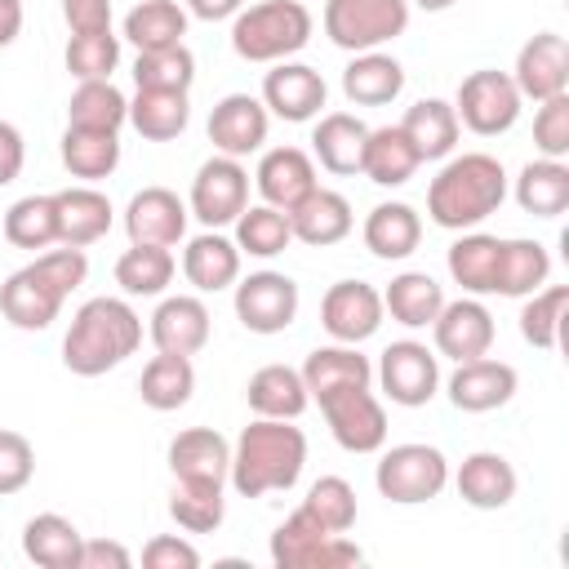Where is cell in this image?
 <instances>
[{
	"instance_id": "6da1fadb",
	"label": "cell",
	"mask_w": 569,
	"mask_h": 569,
	"mask_svg": "<svg viewBox=\"0 0 569 569\" xmlns=\"http://www.w3.org/2000/svg\"><path fill=\"white\" fill-rule=\"evenodd\" d=\"M307 467V436L293 418H253L231 445V489L240 498H262L276 489H293Z\"/></svg>"
},
{
	"instance_id": "7a4b0ae2",
	"label": "cell",
	"mask_w": 569,
	"mask_h": 569,
	"mask_svg": "<svg viewBox=\"0 0 569 569\" xmlns=\"http://www.w3.org/2000/svg\"><path fill=\"white\" fill-rule=\"evenodd\" d=\"M89 276V258L84 249H44L36 253V262L18 267L4 284H0V311L13 329H49L62 311V302L71 298V289H80Z\"/></svg>"
},
{
	"instance_id": "3957f363",
	"label": "cell",
	"mask_w": 569,
	"mask_h": 569,
	"mask_svg": "<svg viewBox=\"0 0 569 569\" xmlns=\"http://www.w3.org/2000/svg\"><path fill=\"white\" fill-rule=\"evenodd\" d=\"M507 200V169L489 151H462L440 164L427 187V213L445 231H471Z\"/></svg>"
},
{
	"instance_id": "277c9868",
	"label": "cell",
	"mask_w": 569,
	"mask_h": 569,
	"mask_svg": "<svg viewBox=\"0 0 569 569\" xmlns=\"http://www.w3.org/2000/svg\"><path fill=\"white\" fill-rule=\"evenodd\" d=\"M142 342V316L124 298H89L62 338V365L76 378H98L124 365Z\"/></svg>"
},
{
	"instance_id": "5b68a950",
	"label": "cell",
	"mask_w": 569,
	"mask_h": 569,
	"mask_svg": "<svg viewBox=\"0 0 569 569\" xmlns=\"http://www.w3.org/2000/svg\"><path fill=\"white\" fill-rule=\"evenodd\" d=\"M311 40V13L302 0H258L231 18V49L244 62H284Z\"/></svg>"
},
{
	"instance_id": "8992f818",
	"label": "cell",
	"mask_w": 569,
	"mask_h": 569,
	"mask_svg": "<svg viewBox=\"0 0 569 569\" xmlns=\"http://www.w3.org/2000/svg\"><path fill=\"white\" fill-rule=\"evenodd\" d=\"M356 560H360V547L347 533L325 529L307 507H298L271 533V565L276 569H347Z\"/></svg>"
},
{
	"instance_id": "52a82bcc",
	"label": "cell",
	"mask_w": 569,
	"mask_h": 569,
	"mask_svg": "<svg viewBox=\"0 0 569 569\" xmlns=\"http://www.w3.org/2000/svg\"><path fill=\"white\" fill-rule=\"evenodd\" d=\"M409 0H325V36L347 53L382 49L405 36Z\"/></svg>"
},
{
	"instance_id": "ba28073f",
	"label": "cell",
	"mask_w": 569,
	"mask_h": 569,
	"mask_svg": "<svg viewBox=\"0 0 569 569\" xmlns=\"http://www.w3.org/2000/svg\"><path fill=\"white\" fill-rule=\"evenodd\" d=\"M373 485L387 502L413 507V502H431L440 498V489L449 485V462L436 445H391L378 458Z\"/></svg>"
},
{
	"instance_id": "9c48e42d",
	"label": "cell",
	"mask_w": 569,
	"mask_h": 569,
	"mask_svg": "<svg viewBox=\"0 0 569 569\" xmlns=\"http://www.w3.org/2000/svg\"><path fill=\"white\" fill-rule=\"evenodd\" d=\"M520 102H525V98H520L511 71L480 67V71H471V76L458 84L453 116H458V124H467L471 133L498 138V133H507V129L520 120Z\"/></svg>"
},
{
	"instance_id": "30bf717a",
	"label": "cell",
	"mask_w": 569,
	"mask_h": 569,
	"mask_svg": "<svg viewBox=\"0 0 569 569\" xmlns=\"http://www.w3.org/2000/svg\"><path fill=\"white\" fill-rule=\"evenodd\" d=\"M316 405L329 422V436L347 453H378L387 445V409L369 387H338Z\"/></svg>"
},
{
	"instance_id": "8fae6325",
	"label": "cell",
	"mask_w": 569,
	"mask_h": 569,
	"mask_svg": "<svg viewBox=\"0 0 569 569\" xmlns=\"http://www.w3.org/2000/svg\"><path fill=\"white\" fill-rule=\"evenodd\" d=\"M378 387L391 405H405V409H418L436 396L440 387V360L436 351H427V342H413V338H400L391 342L382 356H378Z\"/></svg>"
},
{
	"instance_id": "7c38bea8",
	"label": "cell",
	"mask_w": 569,
	"mask_h": 569,
	"mask_svg": "<svg viewBox=\"0 0 569 569\" xmlns=\"http://www.w3.org/2000/svg\"><path fill=\"white\" fill-rule=\"evenodd\" d=\"M244 204H249V173H244L240 160L213 156V160H204V164L196 169L187 209H191L209 231L236 222V218L244 213Z\"/></svg>"
},
{
	"instance_id": "4fadbf2b",
	"label": "cell",
	"mask_w": 569,
	"mask_h": 569,
	"mask_svg": "<svg viewBox=\"0 0 569 569\" xmlns=\"http://www.w3.org/2000/svg\"><path fill=\"white\" fill-rule=\"evenodd\" d=\"M298 284L284 271H253L236 284V320L249 333H284L298 320Z\"/></svg>"
},
{
	"instance_id": "5bb4252c",
	"label": "cell",
	"mask_w": 569,
	"mask_h": 569,
	"mask_svg": "<svg viewBox=\"0 0 569 569\" xmlns=\"http://www.w3.org/2000/svg\"><path fill=\"white\" fill-rule=\"evenodd\" d=\"M382 293L365 280H338L329 284V293L320 298V325L333 342H365L378 333L382 325Z\"/></svg>"
},
{
	"instance_id": "9a60e30c",
	"label": "cell",
	"mask_w": 569,
	"mask_h": 569,
	"mask_svg": "<svg viewBox=\"0 0 569 569\" xmlns=\"http://www.w3.org/2000/svg\"><path fill=\"white\" fill-rule=\"evenodd\" d=\"M267 129H271V111L253 93H227L209 111V142H213L218 156H231V160H244V156L262 151Z\"/></svg>"
},
{
	"instance_id": "2e32d148",
	"label": "cell",
	"mask_w": 569,
	"mask_h": 569,
	"mask_svg": "<svg viewBox=\"0 0 569 569\" xmlns=\"http://www.w3.org/2000/svg\"><path fill=\"white\" fill-rule=\"evenodd\" d=\"M511 80L520 89V98H556V93H569V44L560 31H538L520 44L516 53V67H511Z\"/></svg>"
},
{
	"instance_id": "e0dca14e",
	"label": "cell",
	"mask_w": 569,
	"mask_h": 569,
	"mask_svg": "<svg viewBox=\"0 0 569 569\" xmlns=\"http://www.w3.org/2000/svg\"><path fill=\"white\" fill-rule=\"evenodd\" d=\"M325 98H329V84H325V76L316 71V67H307V62H276L271 71H267V80H262V107L271 111V116H280V120H289V124H302V120H316L320 116V107H325Z\"/></svg>"
},
{
	"instance_id": "ac0fdd59",
	"label": "cell",
	"mask_w": 569,
	"mask_h": 569,
	"mask_svg": "<svg viewBox=\"0 0 569 569\" xmlns=\"http://www.w3.org/2000/svg\"><path fill=\"white\" fill-rule=\"evenodd\" d=\"M520 378L507 360H493V356H476V360H458V369L449 373V400L453 409L462 413H489V409H502L511 396H516Z\"/></svg>"
},
{
	"instance_id": "d6986e66",
	"label": "cell",
	"mask_w": 569,
	"mask_h": 569,
	"mask_svg": "<svg viewBox=\"0 0 569 569\" xmlns=\"http://www.w3.org/2000/svg\"><path fill=\"white\" fill-rule=\"evenodd\" d=\"M187 218H191V209L169 187H142L124 204L129 244H164L169 249V244H178L187 236Z\"/></svg>"
},
{
	"instance_id": "ffe728a7",
	"label": "cell",
	"mask_w": 569,
	"mask_h": 569,
	"mask_svg": "<svg viewBox=\"0 0 569 569\" xmlns=\"http://www.w3.org/2000/svg\"><path fill=\"white\" fill-rule=\"evenodd\" d=\"M431 333H436L440 356L476 360V356H489V347H493V316L480 298H458V302L440 307V316L431 320Z\"/></svg>"
},
{
	"instance_id": "44dd1931",
	"label": "cell",
	"mask_w": 569,
	"mask_h": 569,
	"mask_svg": "<svg viewBox=\"0 0 569 569\" xmlns=\"http://www.w3.org/2000/svg\"><path fill=\"white\" fill-rule=\"evenodd\" d=\"M258 191H262V204H276V209H293L302 196H311L320 182H316V160L302 151V147H271L262 151L258 160V173H253Z\"/></svg>"
},
{
	"instance_id": "7402d4cb",
	"label": "cell",
	"mask_w": 569,
	"mask_h": 569,
	"mask_svg": "<svg viewBox=\"0 0 569 569\" xmlns=\"http://www.w3.org/2000/svg\"><path fill=\"white\" fill-rule=\"evenodd\" d=\"M156 351H173V356H196L209 342V307L196 293H173L151 311L147 325Z\"/></svg>"
},
{
	"instance_id": "603a6c76",
	"label": "cell",
	"mask_w": 569,
	"mask_h": 569,
	"mask_svg": "<svg viewBox=\"0 0 569 569\" xmlns=\"http://www.w3.org/2000/svg\"><path fill=\"white\" fill-rule=\"evenodd\" d=\"M169 471L173 480H204V485H227L231 471V445L213 427H187L169 440Z\"/></svg>"
},
{
	"instance_id": "cb8c5ba5",
	"label": "cell",
	"mask_w": 569,
	"mask_h": 569,
	"mask_svg": "<svg viewBox=\"0 0 569 569\" xmlns=\"http://www.w3.org/2000/svg\"><path fill=\"white\" fill-rule=\"evenodd\" d=\"M356 227L351 218V204L342 191H329V187H316L311 196H302L293 209H289V231L293 240L311 244V249H325V244H338L347 240Z\"/></svg>"
},
{
	"instance_id": "d4e9b609",
	"label": "cell",
	"mask_w": 569,
	"mask_h": 569,
	"mask_svg": "<svg viewBox=\"0 0 569 569\" xmlns=\"http://www.w3.org/2000/svg\"><path fill=\"white\" fill-rule=\"evenodd\" d=\"M453 485H458V498H462L467 507H476V511H498V507H507V502L516 498V485H520V480H516V467H511L502 453L480 449V453H467V458H462Z\"/></svg>"
},
{
	"instance_id": "484cf974",
	"label": "cell",
	"mask_w": 569,
	"mask_h": 569,
	"mask_svg": "<svg viewBox=\"0 0 569 569\" xmlns=\"http://www.w3.org/2000/svg\"><path fill=\"white\" fill-rule=\"evenodd\" d=\"M53 209H58V244H71V249L102 240L111 231V213H116L111 200L89 182L53 191Z\"/></svg>"
},
{
	"instance_id": "4316f807",
	"label": "cell",
	"mask_w": 569,
	"mask_h": 569,
	"mask_svg": "<svg viewBox=\"0 0 569 569\" xmlns=\"http://www.w3.org/2000/svg\"><path fill=\"white\" fill-rule=\"evenodd\" d=\"M360 236H365V249H369L373 258L400 262V258H409V253L418 249V240H422V218H418V209L405 204V200H382V204L369 209Z\"/></svg>"
},
{
	"instance_id": "83f0119b",
	"label": "cell",
	"mask_w": 569,
	"mask_h": 569,
	"mask_svg": "<svg viewBox=\"0 0 569 569\" xmlns=\"http://www.w3.org/2000/svg\"><path fill=\"white\" fill-rule=\"evenodd\" d=\"M182 276L187 284H196L200 293H218V289H231L240 280V249L236 240L218 236V231H200L187 240L182 249Z\"/></svg>"
},
{
	"instance_id": "f1b7e54d",
	"label": "cell",
	"mask_w": 569,
	"mask_h": 569,
	"mask_svg": "<svg viewBox=\"0 0 569 569\" xmlns=\"http://www.w3.org/2000/svg\"><path fill=\"white\" fill-rule=\"evenodd\" d=\"M365 138H369V124L365 120H356L351 111H329L311 129V151H316L320 169L347 178V173H360Z\"/></svg>"
},
{
	"instance_id": "f546056e",
	"label": "cell",
	"mask_w": 569,
	"mask_h": 569,
	"mask_svg": "<svg viewBox=\"0 0 569 569\" xmlns=\"http://www.w3.org/2000/svg\"><path fill=\"white\" fill-rule=\"evenodd\" d=\"M302 382H307V396L320 400L338 387H369L373 382V365L369 356H360L351 342H333V347H316L307 360H302Z\"/></svg>"
},
{
	"instance_id": "4dcf8cb0",
	"label": "cell",
	"mask_w": 569,
	"mask_h": 569,
	"mask_svg": "<svg viewBox=\"0 0 569 569\" xmlns=\"http://www.w3.org/2000/svg\"><path fill=\"white\" fill-rule=\"evenodd\" d=\"M80 547L84 533L58 511H40L22 525V551L40 569H80Z\"/></svg>"
},
{
	"instance_id": "1f68e13d",
	"label": "cell",
	"mask_w": 569,
	"mask_h": 569,
	"mask_svg": "<svg viewBox=\"0 0 569 569\" xmlns=\"http://www.w3.org/2000/svg\"><path fill=\"white\" fill-rule=\"evenodd\" d=\"M400 89H405V67L382 49L356 53L342 71V93L356 107H387L400 98Z\"/></svg>"
},
{
	"instance_id": "d6a6232c",
	"label": "cell",
	"mask_w": 569,
	"mask_h": 569,
	"mask_svg": "<svg viewBox=\"0 0 569 569\" xmlns=\"http://www.w3.org/2000/svg\"><path fill=\"white\" fill-rule=\"evenodd\" d=\"M418 151H413V142L405 138V129L400 124H378V129H369V138H365V156H360V173L369 178V182H378V187H405L413 173H418Z\"/></svg>"
},
{
	"instance_id": "836d02e7",
	"label": "cell",
	"mask_w": 569,
	"mask_h": 569,
	"mask_svg": "<svg viewBox=\"0 0 569 569\" xmlns=\"http://www.w3.org/2000/svg\"><path fill=\"white\" fill-rule=\"evenodd\" d=\"M400 129H405V138L413 142L418 160H445V156H453L458 133H462V124H458V116H453V102H445V98H422V102H413V107L405 111Z\"/></svg>"
},
{
	"instance_id": "e575fe53",
	"label": "cell",
	"mask_w": 569,
	"mask_h": 569,
	"mask_svg": "<svg viewBox=\"0 0 569 569\" xmlns=\"http://www.w3.org/2000/svg\"><path fill=\"white\" fill-rule=\"evenodd\" d=\"M244 400L253 409V418H298L311 396H307V382L293 365H262L249 387H244Z\"/></svg>"
},
{
	"instance_id": "d590c367",
	"label": "cell",
	"mask_w": 569,
	"mask_h": 569,
	"mask_svg": "<svg viewBox=\"0 0 569 569\" xmlns=\"http://www.w3.org/2000/svg\"><path fill=\"white\" fill-rule=\"evenodd\" d=\"M440 307H445V289L427 271H400L382 289V311H391V320L405 329H427L440 316Z\"/></svg>"
},
{
	"instance_id": "8d00e7d4",
	"label": "cell",
	"mask_w": 569,
	"mask_h": 569,
	"mask_svg": "<svg viewBox=\"0 0 569 569\" xmlns=\"http://www.w3.org/2000/svg\"><path fill=\"white\" fill-rule=\"evenodd\" d=\"M516 204L533 218H560L569 209V164L565 160H529L516 178Z\"/></svg>"
},
{
	"instance_id": "74e56055",
	"label": "cell",
	"mask_w": 569,
	"mask_h": 569,
	"mask_svg": "<svg viewBox=\"0 0 569 569\" xmlns=\"http://www.w3.org/2000/svg\"><path fill=\"white\" fill-rule=\"evenodd\" d=\"M196 391V369H191V356H173V351H160L147 360L142 378H138V396L147 409L156 413H169V409H182Z\"/></svg>"
},
{
	"instance_id": "f35d334b",
	"label": "cell",
	"mask_w": 569,
	"mask_h": 569,
	"mask_svg": "<svg viewBox=\"0 0 569 569\" xmlns=\"http://www.w3.org/2000/svg\"><path fill=\"white\" fill-rule=\"evenodd\" d=\"M191 120V102L182 89H138L129 102V124L147 138V142H169L187 129Z\"/></svg>"
},
{
	"instance_id": "ab89813d",
	"label": "cell",
	"mask_w": 569,
	"mask_h": 569,
	"mask_svg": "<svg viewBox=\"0 0 569 569\" xmlns=\"http://www.w3.org/2000/svg\"><path fill=\"white\" fill-rule=\"evenodd\" d=\"M547 276H551V253L538 240H502L493 293H502V298H529L533 289L547 284Z\"/></svg>"
},
{
	"instance_id": "60d3db41",
	"label": "cell",
	"mask_w": 569,
	"mask_h": 569,
	"mask_svg": "<svg viewBox=\"0 0 569 569\" xmlns=\"http://www.w3.org/2000/svg\"><path fill=\"white\" fill-rule=\"evenodd\" d=\"M62 164L80 182L111 178L116 164H120V133H111V129H71L67 124V133H62Z\"/></svg>"
},
{
	"instance_id": "b9f144b4",
	"label": "cell",
	"mask_w": 569,
	"mask_h": 569,
	"mask_svg": "<svg viewBox=\"0 0 569 569\" xmlns=\"http://www.w3.org/2000/svg\"><path fill=\"white\" fill-rule=\"evenodd\" d=\"M498 249L502 240L498 236H485V231H467L449 244V276L453 284H462V293L480 298V293H493V276H498Z\"/></svg>"
},
{
	"instance_id": "7bdbcfd3",
	"label": "cell",
	"mask_w": 569,
	"mask_h": 569,
	"mask_svg": "<svg viewBox=\"0 0 569 569\" xmlns=\"http://www.w3.org/2000/svg\"><path fill=\"white\" fill-rule=\"evenodd\" d=\"M187 36V9L178 0H142L124 13V40L142 49H169Z\"/></svg>"
},
{
	"instance_id": "ee69618b",
	"label": "cell",
	"mask_w": 569,
	"mask_h": 569,
	"mask_svg": "<svg viewBox=\"0 0 569 569\" xmlns=\"http://www.w3.org/2000/svg\"><path fill=\"white\" fill-rule=\"evenodd\" d=\"M124 120H129V98L111 80H80L76 93L67 98V124L71 129H111V133H120Z\"/></svg>"
},
{
	"instance_id": "f6af8a7d",
	"label": "cell",
	"mask_w": 569,
	"mask_h": 569,
	"mask_svg": "<svg viewBox=\"0 0 569 569\" xmlns=\"http://www.w3.org/2000/svg\"><path fill=\"white\" fill-rule=\"evenodd\" d=\"M173 253L164 244H129L120 258H116V284L129 293V298H156L169 289L173 280Z\"/></svg>"
},
{
	"instance_id": "bcb514c9",
	"label": "cell",
	"mask_w": 569,
	"mask_h": 569,
	"mask_svg": "<svg viewBox=\"0 0 569 569\" xmlns=\"http://www.w3.org/2000/svg\"><path fill=\"white\" fill-rule=\"evenodd\" d=\"M293 244L289 231V213L276 204H244V213L236 218V249L249 258H276Z\"/></svg>"
},
{
	"instance_id": "7dc6e473",
	"label": "cell",
	"mask_w": 569,
	"mask_h": 569,
	"mask_svg": "<svg viewBox=\"0 0 569 569\" xmlns=\"http://www.w3.org/2000/svg\"><path fill=\"white\" fill-rule=\"evenodd\" d=\"M169 516H173V520H178V529H187V533H213V529L227 520L222 485H204V480H173Z\"/></svg>"
},
{
	"instance_id": "c3c4849f",
	"label": "cell",
	"mask_w": 569,
	"mask_h": 569,
	"mask_svg": "<svg viewBox=\"0 0 569 569\" xmlns=\"http://www.w3.org/2000/svg\"><path fill=\"white\" fill-rule=\"evenodd\" d=\"M565 307H569V289L565 284H547L533 289L520 307V338L538 351H556L560 333H565Z\"/></svg>"
},
{
	"instance_id": "681fc988",
	"label": "cell",
	"mask_w": 569,
	"mask_h": 569,
	"mask_svg": "<svg viewBox=\"0 0 569 569\" xmlns=\"http://www.w3.org/2000/svg\"><path fill=\"white\" fill-rule=\"evenodd\" d=\"M4 240L13 249H49L58 244V209L53 196H22L4 213Z\"/></svg>"
},
{
	"instance_id": "f907efd6",
	"label": "cell",
	"mask_w": 569,
	"mask_h": 569,
	"mask_svg": "<svg viewBox=\"0 0 569 569\" xmlns=\"http://www.w3.org/2000/svg\"><path fill=\"white\" fill-rule=\"evenodd\" d=\"M196 80V58L187 44H169V49H142L133 62V84L138 89H191Z\"/></svg>"
},
{
	"instance_id": "816d5d0a",
	"label": "cell",
	"mask_w": 569,
	"mask_h": 569,
	"mask_svg": "<svg viewBox=\"0 0 569 569\" xmlns=\"http://www.w3.org/2000/svg\"><path fill=\"white\" fill-rule=\"evenodd\" d=\"M116 62H120V36L111 31H89L67 40V71L76 80H111Z\"/></svg>"
},
{
	"instance_id": "f5cc1de1",
	"label": "cell",
	"mask_w": 569,
	"mask_h": 569,
	"mask_svg": "<svg viewBox=\"0 0 569 569\" xmlns=\"http://www.w3.org/2000/svg\"><path fill=\"white\" fill-rule=\"evenodd\" d=\"M302 507L325 525V529H333V533H347L351 525H356V489L342 480V476H320L311 489H307V498H302Z\"/></svg>"
},
{
	"instance_id": "db71d44e",
	"label": "cell",
	"mask_w": 569,
	"mask_h": 569,
	"mask_svg": "<svg viewBox=\"0 0 569 569\" xmlns=\"http://www.w3.org/2000/svg\"><path fill=\"white\" fill-rule=\"evenodd\" d=\"M533 147L547 160H565L569 156V93L542 98L533 111Z\"/></svg>"
},
{
	"instance_id": "11a10c76",
	"label": "cell",
	"mask_w": 569,
	"mask_h": 569,
	"mask_svg": "<svg viewBox=\"0 0 569 569\" xmlns=\"http://www.w3.org/2000/svg\"><path fill=\"white\" fill-rule=\"evenodd\" d=\"M36 476V449L22 431H0V498L27 489Z\"/></svg>"
},
{
	"instance_id": "9f6ffc18",
	"label": "cell",
	"mask_w": 569,
	"mask_h": 569,
	"mask_svg": "<svg viewBox=\"0 0 569 569\" xmlns=\"http://www.w3.org/2000/svg\"><path fill=\"white\" fill-rule=\"evenodd\" d=\"M142 565L147 569H196L200 565V551L187 538H178V533H156L142 547Z\"/></svg>"
},
{
	"instance_id": "6f0895ef",
	"label": "cell",
	"mask_w": 569,
	"mask_h": 569,
	"mask_svg": "<svg viewBox=\"0 0 569 569\" xmlns=\"http://www.w3.org/2000/svg\"><path fill=\"white\" fill-rule=\"evenodd\" d=\"M62 18H67L71 36L111 31V0H62Z\"/></svg>"
},
{
	"instance_id": "680465c9",
	"label": "cell",
	"mask_w": 569,
	"mask_h": 569,
	"mask_svg": "<svg viewBox=\"0 0 569 569\" xmlns=\"http://www.w3.org/2000/svg\"><path fill=\"white\" fill-rule=\"evenodd\" d=\"M129 565H133V556L116 538H84V547H80V569H129Z\"/></svg>"
},
{
	"instance_id": "91938a15",
	"label": "cell",
	"mask_w": 569,
	"mask_h": 569,
	"mask_svg": "<svg viewBox=\"0 0 569 569\" xmlns=\"http://www.w3.org/2000/svg\"><path fill=\"white\" fill-rule=\"evenodd\" d=\"M22 160H27V142H22L18 124L0 120V187H9L22 173Z\"/></svg>"
},
{
	"instance_id": "94428289",
	"label": "cell",
	"mask_w": 569,
	"mask_h": 569,
	"mask_svg": "<svg viewBox=\"0 0 569 569\" xmlns=\"http://www.w3.org/2000/svg\"><path fill=\"white\" fill-rule=\"evenodd\" d=\"M244 9V0H187V13H196L200 22H222L236 18Z\"/></svg>"
},
{
	"instance_id": "6125c7cd",
	"label": "cell",
	"mask_w": 569,
	"mask_h": 569,
	"mask_svg": "<svg viewBox=\"0 0 569 569\" xmlns=\"http://www.w3.org/2000/svg\"><path fill=\"white\" fill-rule=\"evenodd\" d=\"M22 31V0H0V49H9Z\"/></svg>"
},
{
	"instance_id": "be15d7a7",
	"label": "cell",
	"mask_w": 569,
	"mask_h": 569,
	"mask_svg": "<svg viewBox=\"0 0 569 569\" xmlns=\"http://www.w3.org/2000/svg\"><path fill=\"white\" fill-rule=\"evenodd\" d=\"M409 4H418V9H427V13H440V9H449L453 0H409Z\"/></svg>"
}]
</instances>
